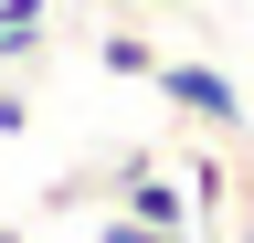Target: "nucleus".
I'll return each mask as SVG.
<instances>
[{"mask_svg":"<svg viewBox=\"0 0 254 243\" xmlns=\"http://www.w3.org/2000/svg\"><path fill=\"white\" fill-rule=\"evenodd\" d=\"M0 243H32V233H21V222H0Z\"/></svg>","mask_w":254,"mask_h":243,"instance_id":"6","label":"nucleus"},{"mask_svg":"<svg viewBox=\"0 0 254 243\" xmlns=\"http://www.w3.org/2000/svg\"><path fill=\"white\" fill-rule=\"evenodd\" d=\"M95 64L127 74V85H148V74H159V43H148V32H106V43H95Z\"/></svg>","mask_w":254,"mask_h":243,"instance_id":"3","label":"nucleus"},{"mask_svg":"<svg viewBox=\"0 0 254 243\" xmlns=\"http://www.w3.org/2000/svg\"><path fill=\"white\" fill-rule=\"evenodd\" d=\"M117 211L127 222H190V180H170L148 148H127L117 159Z\"/></svg>","mask_w":254,"mask_h":243,"instance_id":"2","label":"nucleus"},{"mask_svg":"<svg viewBox=\"0 0 254 243\" xmlns=\"http://www.w3.org/2000/svg\"><path fill=\"white\" fill-rule=\"evenodd\" d=\"M138 11H190V0H138Z\"/></svg>","mask_w":254,"mask_h":243,"instance_id":"5","label":"nucleus"},{"mask_svg":"<svg viewBox=\"0 0 254 243\" xmlns=\"http://www.w3.org/2000/svg\"><path fill=\"white\" fill-rule=\"evenodd\" d=\"M148 96L170 106L180 127H212V138H233V116H244V96H233V74H222V64H190V53H159Z\"/></svg>","mask_w":254,"mask_h":243,"instance_id":"1","label":"nucleus"},{"mask_svg":"<svg viewBox=\"0 0 254 243\" xmlns=\"http://www.w3.org/2000/svg\"><path fill=\"white\" fill-rule=\"evenodd\" d=\"M95 243H201V233H190V222H127V211H106Z\"/></svg>","mask_w":254,"mask_h":243,"instance_id":"4","label":"nucleus"}]
</instances>
